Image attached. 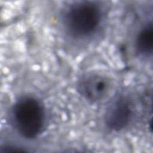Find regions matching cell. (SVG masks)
Segmentation results:
<instances>
[{"label":"cell","mask_w":153,"mask_h":153,"mask_svg":"<svg viewBox=\"0 0 153 153\" xmlns=\"http://www.w3.org/2000/svg\"><path fill=\"white\" fill-rule=\"evenodd\" d=\"M12 119L18 133L27 139L35 137L41 131L45 113L41 103L35 98L24 96L18 99L12 109Z\"/></svg>","instance_id":"6da1fadb"},{"label":"cell","mask_w":153,"mask_h":153,"mask_svg":"<svg viewBox=\"0 0 153 153\" xmlns=\"http://www.w3.org/2000/svg\"><path fill=\"white\" fill-rule=\"evenodd\" d=\"M100 18V10L94 2H79L73 4L68 11L66 24L73 35L84 36L94 30Z\"/></svg>","instance_id":"7a4b0ae2"},{"label":"cell","mask_w":153,"mask_h":153,"mask_svg":"<svg viewBox=\"0 0 153 153\" xmlns=\"http://www.w3.org/2000/svg\"><path fill=\"white\" fill-rule=\"evenodd\" d=\"M110 79L104 75L91 72L82 76L78 81L76 88L85 99L96 102L102 99L110 89Z\"/></svg>","instance_id":"3957f363"},{"label":"cell","mask_w":153,"mask_h":153,"mask_svg":"<svg viewBox=\"0 0 153 153\" xmlns=\"http://www.w3.org/2000/svg\"><path fill=\"white\" fill-rule=\"evenodd\" d=\"M131 113L128 102L124 99H118L107 109L105 115V124L111 130H121L129 123Z\"/></svg>","instance_id":"277c9868"},{"label":"cell","mask_w":153,"mask_h":153,"mask_svg":"<svg viewBox=\"0 0 153 153\" xmlns=\"http://www.w3.org/2000/svg\"><path fill=\"white\" fill-rule=\"evenodd\" d=\"M136 48L140 54L149 55L153 48V28L151 23L144 27L139 33L136 40Z\"/></svg>","instance_id":"5b68a950"}]
</instances>
